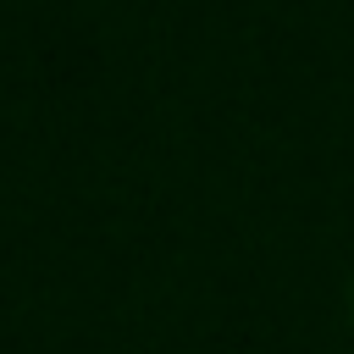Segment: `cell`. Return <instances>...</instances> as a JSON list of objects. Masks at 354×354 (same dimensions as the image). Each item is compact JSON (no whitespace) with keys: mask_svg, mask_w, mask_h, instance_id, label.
<instances>
[{"mask_svg":"<svg viewBox=\"0 0 354 354\" xmlns=\"http://www.w3.org/2000/svg\"><path fill=\"white\" fill-rule=\"evenodd\" d=\"M348 304H354V282H348Z\"/></svg>","mask_w":354,"mask_h":354,"instance_id":"1","label":"cell"}]
</instances>
